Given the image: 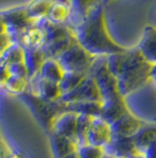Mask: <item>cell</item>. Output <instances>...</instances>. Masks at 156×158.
Returning a JSON list of instances; mask_svg holds the SVG:
<instances>
[{"mask_svg":"<svg viewBox=\"0 0 156 158\" xmlns=\"http://www.w3.org/2000/svg\"><path fill=\"white\" fill-rule=\"evenodd\" d=\"M129 158H144V156H143L142 153H136V155H134V156H131Z\"/></svg>","mask_w":156,"mask_h":158,"instance_id":"32","label":"cell"},{"mask_svg":"<svg viewBox=\"0 0 156 158\" xmlns=\"http://www.w3.org/2000/svg\"><path fill=\"white\" fill-rule=\"evenodd\" d=\"M150 80H153L156 84V64L151 65V69H150V74H149Z\"/></svg>","mask_w":156,"mask_h":158,"instance_id":"30","label":"cell"},{"mask_svg":"<svg viewBox=\"0 0 156 158\" xmlns=\"http://www.w3.org/2000/svg\"><path fill=\"white\" fill-rule=\"evenodd\" d=\"M73 38L78 41L91 56H111L123 52L111 38L104 24L103 12L100 6H94L91 12L72 32Z\"/></svg>","mask_w":156,"mask_h":158,"instance_id":"2","label":"cell"},{"mask_svg":"<svg viewBox=\"0 0 156 158\" xmlns=\"http://www.w3.org/2000/svg\"><path fill=\"white\" fill-rule=\"evenodd\" d=\"M10 76H11V74H10V71H8L7 65L0 61V87L5 85L7 79L10 78Z\"/></svg>","mask_w":156,"mask_h":158,"instance_id":"28","label":"cell"},{"mask_svg":"<svg viewBox=\"0 0 156 158\" xmlns=\"http://www.w3.org/2000/svg\"><path fill=\"white\" fill-rule=\"evenodd\" d=\"M69 15H71V4L54 0V2L47 13L46 19L53 24L62 25L69 18Z\"/></svg>","mask_w":156,"mask_h":158,"instance_id":"20","label":"cell"},{"mask_svg":"<svg viewBox=\"0 0 156 158\" xmlns=\"http://www.w3.org/2000/svg\"><path fill=\"white\" fill-rule=\"evenodd\" d=\"M137 50L149 64H156V27L148 26L144 28Z\"/></svg>","mask_w":156,"mask_h":158,"instance_id":"13","label":"cell"},{"mask_svg":"<svg viewBox=\"0 0 156 158\" xmlns=\"http://www.w3.org/2000/svg\"><path fill=\"white\" fill-rule=\"evenodd\" d=\"M154 20H155V25H156V12H155V18H154Z\"/></svg>","mask_w":156,"mask_h":158,"instance_id":"34","label":"cell"},{"mask_svg":"<svg viewBox=\"0 0 156 158\" xmlns=\"http://www.w3.org/2000/svg\"><path fill=\"white\" fill-rule=\"evenodd\" d=\"M24 54H25V50L20 46L18 43H12L4 52L1 53L0 61L6 64V65L22 63L24 61Z\"/></svg>","mask_w":156,"mask_h":158,"instance_id":"23","label":"cell"},{"mask_svg":"<svg viewBox=\"0 0 156 158\" xmlns=\"http://www.w3.org/2000/svg\"><path fill=\"white\" fill-rule=\"evenodd\" d=\"M87 77L86 73H76V72H65L61 80L59 81V87L61 91V96L73 91L76 86Z\"/></svg>","mask_w":156,"mask_h":158,"instance_id":"22","label":"cell"},{"mask_svg":"<svg viewBox=\"0 0 156 158\" xmlns=\"http://www.w3.org/2000/svg\"><path fill=\"white\" fill-rule=\"evenodd\" d=\"M114 158H124V157H114Z\"/></svg>","mask_w":156,"mask_h":158,"instance_id":"35","label":"cell"},{"mask_svg":"<svg viewBox=\"0 0 156 158\" xmlns=\"http://www.w3.org/2000/svg\"><path fill=\"white\" fill-rule=\"evenodd\" d=\"M54 59L58 60L64 72L86 73L91 70L94 63V57L87 52L74 38L68 48Z\"/></svg>","mask_w":156,"mask_h":158,"instance_id":"3","label":"cell"},{"mask_svg":"<svg viewBox=\"0 0 156 158\" xmlns=\"http://www.w3.org/2000/svg\"><path fill=\"white\" fill-rule=\"evenodd\" d=\"M60 102L71 104L76 102H102L99 87L93 77H86L73 91L61 96Z\"/></svg>","mask_w":156,"mask_h":158,"instance_id":"4","label":"cell"},{"mask_svg":"<svg viewBox=\"0 0 156 158\" xmlns=\"http://www.w3.org/2000/svg\"><path fill=\"white\" fill-rule=\"evenodd\" d=\"M53 2H54V0H33L32 2L26 7L28 17L33 21L46 18Z\"/></svg>","mask_w":156,"mask_h":158,"instance_id":"21","label":"cell"},{"mask_svg":"<svg viewBox=\"0 0 156 158\" xmlns=\"http://www.w3.org/2000/svg\"><path fill=\"white\" fill-rule=\"evenodd\" d=\"M4 87L10 93L13 94H21L26 91L27 87V79L17 77V76H10V78L7 79Z\"/></svg>","mask_w":156,"mask_h":158,"instance_id":"27","label":"cell"},{"mask_svg":"<svg viewBox=\"0 0 156 158\" xmlns=\"http://www.w3.org/2000/svg\"><path fill=\"white\" fill-rule=\"evenodd\" d=\"M106 65L117 79L119 92L122 97L137 91L150 80L151 64L143 58L137 48L108 56Z\"/></svg>","mask_w":156,"mask_h":158,"instance_id":"1","label":"cell"},{"mask_svg":"<svg viewBox=\"0 0 156 158\" xmlns=\"http://www.w3.org/2000/svg\"><path fill=\"white\" fill-rule=\"evenodd\" d=\"M144 158H156V140L146 149V151L142 153Z\"/></svg>","mask_w":156,"mask_h":158,"instance_id":"29","label":"cell"},{"mask_svg":"<svg viewBox=\"0 0 156 158\" xmlns=\"http://www.w3.org/2000/svg\"><path fill=\"white\" fill-rule=\"evenodd\" d=\"M102 102H76L65 104V109L76 114H86L91 117H100Z\"/></svg>","mask_w":156,"mask_h":158,"instance_id":"19","label":"cell"},{"mask_svg":"<svg viewBox=\"0 0 156 158\" xmlns=\"http://www.w3.org/2000/svg\"><path fill=\"white\" fill-rule=\"evenodd\" d=\"M131 138L136 146L137 151L140 153H143L146 151V149L153 142L156 140V125L155 124H143Z\"/></svg>","mask_w":156,"mask_h":158,"instance_id":"15","label":"cell"},{"mask_svg":"<svg viewBox=\"0 0 156 158\" xmlns=\"http://www.w3.org/2000/svg\"><path fill=\"white\" fill-rule=\"evenodd\" d=\"M76 120H78V114L75 112L68 111V110L60 112L53 120L52 126H51L52 132L75 140Z\"/></svg>","mask_w":156,"mask_h":158,"instance_id":"6","label":"cell"},{"mask_svg":"<svg viewBox=\"0 0 156 158\" xmlns=\"http://www.w3.org/2000/svg\"><path fill=\"white\" fill-rule=\"evenodd\" d=\"M128 111H129V109L124 100V97L117 96V97L102 102L100 118L103 119L106 123H108L111 125Z\"/></svg>","mask_w":156,"mask_h":158,"instance_id":"11","label":"cell"},{"mask_svg":"<svg viewBox=\"0 0 156 158\" xmlns=\"http://www.w3.org/2000/svg\"><path fill=\"white\" fill-rule=\"evenodd\" d=\"M76 152L80 158H103L106 156L104 148L92 144L80 145Z\"/></svg>","mask_w":156,"mask_h":158,"instance_id":"26","label":"cell"},{"mask_svg":"<svg viewBox=\"0 0 156 158\" xmlns=\"http://www.w3.org/2000/svg\"><path fill=\"white\" fill-rule=\"evenodd\" d=\"M19 34L20 41L18 44L24 50H42L47 44L46 34L39 25H29Z\"/></svg>","mask_w":156,"mask_h":158,"instance_id":"12","label":"cell"},{"mask_svg":"<svg viewBox=\"0 0 156 158\" xmlns=\"http://www.w3.org/2000/svg\"><path fill=\"white\" fill-rule=\"evenodd\" d=\"M111 125L108 123H106L103 119H101L100 117H94L92 120L89 131L87 133V144L104 148L111 142Z\"/></svg>","mask_w":156,"mask_h":158,"instance_id":"10","label":"cell"},{"mask_svg":"<svg viewBox=\"0 0 156 158\" xmlns=\"http://www.w3.org/2000/svg\"><path fill=\"white\" fill-rule=\"evenodd\" d=\"M64 70L58 63V60L54 58H46L44 64L41 65L38 77L42 79H47L54 83H59L62 76H64Z\"/></svg>","mask_w":156,"mask_h":158,"instance_id":"18","label":"cell"},{"mask_svg":"<svg viewBox=\"0 0 156 158\" xmlns=\"http://www.w3.org/2000/svg\"><path fill=\"white\" fill-rule=\"evenodd\" d=\"M65 158H80L78 155V152H73V153H71V155H68V156H66Z\"/></svg>","mask_w":156,"mask_h":158,"instance_id":"31","label":"cell"},{"mask_svg":"<svg viewBox=\"0 0 156 158\" xmlns=\"http://www.w3.org/2000/svg\"><path fill=\"white\" fill-rule=\"evenodd\" d=\"M104 151L111 157H124L129 158L136 153V146L133 142L131 137H123V136H114L111 135V139L108 144L104 146Z\"/></svg>","mask_w":156,"mask_h":158,"instance_id":"7","label":"cell"},{"mask_svg":"<svg viewBox=\"0 0 156 158\" xmlns=\"http://www.w3.org/2000/svg\"><path fill=\"white\" fill-rule=\"evenodd\" d=\"M49 145L54 158H65L78 150V144L74 139L60 136L54 132L49 136Z\"/></svg>","mask_w":156,"mask_h":158,"instance_id":"14","label":"cell"},{"mask_svg":"<svg viewBox=\"0 0 156 158\" xmlns=\"http://www.w3.org/2000/svg\"><path fill=\"white\" fill-rule=\"evenodd\" d=\"M46 57L47 56L42 50H25L24 64L28 72V78H33L38 76L41 65L46 60Z\"/></svg>","mask_w":156,"mask_h":158,"instance_id":"16","label":"cell"},{"mask_svg":"<svg viewBox=\"0 0 156 158\" xmlns=\"http://www.w3.org/2000/svg\"><path fill=\"white\" fill-rule=\"evenodd\" d=\"M93 118L94 117L86 116V114H78L76 132H75V142H76L78 146L87 144V133L89 131Z\"/></svg>","mask_w":156,"mask_h":158,"instance_id":"25","label":"cell"},{"mask_svg":"<svg viewBox=\"0 0 156 158\" xmlns=\"http://www.w3.org/2000/svg\"><path fill=\"white\" fill-rule=\"evenodd\" d=\"M35 77H38V76H35ZM35 96H38L42 99H46V100H51V102L60 100L61 91H60V87H59V83H54V81L42 79L39 77L38 83H37Z\"/></svg>","mask_w":156,"mask_h":158,"instance_id":"17","label":"cell"},{"mask_svg":"<svg viewBox=\"0 0 156 158\" xmlns=\"http://www.w3.org/2000/svg\"><path fill=\"white\" fill-rule=\"evenodd\" d=\"M103 158H114V157H111V156H109V155H107V153H106V156H104Z\"/></svg>","mask_w":156,"mask_h":158,"instance_id":"33","label":"cell"},{"mask_svg":"<svg viewBox=\"0 0 156 158\" xmlns=\"http://www.w3.org/2000/svg\"><path fill=\"white\" fill-rule=\"evenodd\" d=\"M0 18L5 23V25L7 27V32L11 30L15 33L22 32L25 28H27L29 25H32L33 21L27 14L26 7L10 10L7 12L0 14Z\"/></svg>","mask_w":156,"mask_h":158,"instance_id":"9","label":"cell"},{"mask_svg":"<svg viewBox=\"0 0 156 158\" xmlns=\"http://www.w3.org/2000/svg\"><path fill=\"white\" fill-rule=\"evenodd\" d=\"M95 0H71V14L74 13L73 20L78 19L76 24H80L94 7Z\"/></svg>","mask_w":156,"mask_h":158,"instance_id":"24","label":"cell"},{"mask_svg":"<svg viewBox=\"0 0 156 158\" xmlns=\"http://www.w3.org/2000/svg\"><path fill=\"white\" fill-rule=\"evenodd\" d=\"M91 70H94L91 77H93V79L95 80V83L98 85L102 102L117 97V96H121L119 92L117 79L109 72L108 67L106 65V60L102 65H92Z\"/></svg>","mask_w":156,"mask_h":158,"instance_id":"5","label":"cell"},{"mask_svg":"<svg viewBox=\"0 0 156 158\" xmlns=\"http://www.w3.org/2000/svg\"><path fill=\"white\" fill-rule=\"evenodd\" d=\"M143 125V122L136 117L130 111L126 112L123 116L111 124V135L114 136H123V137H133L138 129Z\"/></svg>","mask_w":156,"mask_h":158,"instance_id":"8","label":"cell"}]
</instances>
